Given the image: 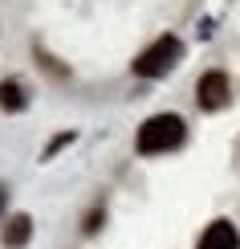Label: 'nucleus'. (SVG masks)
<instances>
[{
    "instance_id": "5",
    "label": "nucleus",
    "mask_w": 240,
    "mask_h": 249,
    "mask_svg": "<svg viewBox=\"0 0 240 249\" xmlns=\"http://www.w3.org/2000/svg\"><path fill=\"white\" fill-rule=\"evenodd\" d=\"M29 237H33V216H29V213L8 216V221H4V229H0V241H4L8 249H20V245L29 241Z\"/></svg>"
},
{
    "instance_id": "7",
    "label": "nucleus",
    "mask_w": 240,
    "mask_h": 249,
    "mask_svg": "<svg viewBox=\"0 0 240 249\" xmlns=\"http://www.w3.org/2000/svg\"><path fill=\"white\" fill-rule=\"evenodd\" d=\"M4 200H8V188H4V184H0V209H4Z\"/></svg>"
},
{
    "instance_id": "3",
    "label": "nucleus",
    "mask_w": 240,
    "mask_h": 249,
    "mask_svg": "<svg viewBox=\"0 0 240 249\" xmlns=\"http://www.w3.org/2000/svg\"><path fill=\"white\" fill-rule=\"evenodd\" d=\"M228 98H232V82H228V74L208 70V74L200 78V86H195V102H200L204 110H224Z\"/></svg>"
},
{
    "instance_id": "4",
    "label": "nucleus",
    "mask_w": 240,
    "mask_h": 249,
    "mask_svg": "<svg viewBox=\"0 0 240 249\" xmlns=\"http://www.w3.org/2000/svg\"><path fill=\"white\" fill-rule=\"evenodd\" d=\"M195 249H240V233L232 221H212L200 237V245Z\"/></svg>"
},
{
    "instance_id": "1",
    "label": "nucleus",
    "mask_w": 240,
    "mask_h": 249,
    "mask_svg": "<svg viewBox=\"0 0 240 249\" xmlns=\"http://www.w3.org/2000/svg\"><path fill=\"white\" fill-rule=\"evenodd\" d=\"M187 135V123L179 115H151L147 123L134 135V147L143 155H163V151H175Z\"/></svg>"
},
{
    "instance_id": "2",
    "label": "nucleus",
    "mask_w": 240,
    "mask_h": 249,
    "mask_svg": "<svg viewBox=\"0 0 240 249\" xmlns=\"http://www.w3.org/2000/svg\"><path fill=\"white\" fill-rule=\"evenodd\" d=\"M179 57H183V41L179 37H159L155 45H147L134 57V74L139 78H163L167 70H175Z\"/></svg>"
},
{
    "instance_id": "6",
    "label": "nucleus",
    "mask_w": 240,
    "mask_h": 249,
    "mask_svg": "<svg viewBox=\"0 0 240 249\" xmlns=\"http://www.w3.org/2000/svg\"><path fill=\"white\" fill-rule=\"evenodd\" d=\"M0 107L4 110H20L25 107V86H20V82H4V86H0Z\"/></svg>"
}]
</instances>
